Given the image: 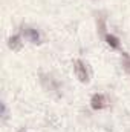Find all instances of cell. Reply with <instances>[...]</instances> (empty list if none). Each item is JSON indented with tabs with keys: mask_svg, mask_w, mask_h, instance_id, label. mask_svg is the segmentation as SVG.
<instances>
[{
	"mask_svg": "<svg viewBox=\"0 0 130 132\" xmlns=\"http://www.w3.org/2000/svg\"><path fill=\"white\" fill-rule=\"evenodd\" d=\"M92 108L94 109H101V108H104L106 106V97L103 95V94H97V95H94V98H92Z\"/></svg>",
	"mask_w": 130,
	"mask_h": 132,
	"instance_id": "obj_2",
	"label": "cell"
},
{
	"mask_svg": "<svg viewBox=\"0 0 130 132\" xmlns=\"http://www.w3.org/2000/svg\"><path fill=\"white\" fill-rule=\"evenodd\" d=\"M106 40H107V43H109L112 48H118V46H119L118 38H116V37H113V35H107V37H106Z\"/></svg>",
	"mask_w": 130,
	"mask_h": 132,
	"instance_id": "obj_5",
	"label": "cell"
},
{
	"mask_svg": "<svg viewBox=\"0 0 130 132\" xmlns=\"http://www.w3.org/2000/svg\"><path fill=\"white\" fill-rule=\"evenodd\" d=\"M9 42H11V43H9V45H11V48H18V46H20V37H18V35L12 37Z\"/></svg>",
	"mask_w": 130,
	"mask_h": 132,
	"instance_id": "obj_6",
	"label": "cell"
},
{
	"mask_svg": "<svg viewBox=\"0 0 130 132\" xmlns=\"http://www.w3.org/2000/svg\"><path fill=\"white\" fill-rule=\"evenodd\" d=\"M73 69H75V74H77V77L80 78V81H83V83H87V81H89V74H87L86 65H84L81 60H77V62H75Z\"/></svg>",
	"mask_w": 130,
	"mask_h": 132,
	"instance_id": "obj_1",
	"label": "cell"
},
{
	"mask_svg": "<svg viewBox=\"0 0 130 132\" xmlns=\"http://www.w3.org/2000/svg\"><path fill=\"white\" fill-rule=\"evenodd\" d=\"M41 81H48V85H44V88H46L48 91H58V83H57L52 77H44V75H43Z\"/></svg>",
	"mask_w": 130,
	"mask_h": 132,
	"instance_id": "obj_4",
	"label": "cell"
},
{
	"mask_svg": "<svg viewBox=\"0 0 130 132\" xmlns=\"http://www.w3.org/2000/svg\"><path fill=\"white\" fill-rule=\"evenodd\" d=\"M23 34H25V37L28 38V40H31L32 43H37L38 42V32H37V29H32V28H25V31H23Z\"/></svg>",
	"mask_w": 130,
	"mask_h": 132,
	"instance_id": "obj_3",
	"label": "cell"
}]
</instances>
